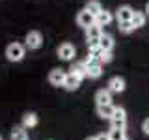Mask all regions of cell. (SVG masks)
<instances>
[{
	"label": "cell",
	"instance_id": "cell-1",
	"mask_svg": "<svg viewBox=\"0 0 149 140\" xmlns=\"http://www.w3.org/2000/svg\"><path fill=\"white\" fill-rule=\"evenodd\" d=\"M24 56H26V47H24V43L13 41V43H9L6 47V58H8V62H13V64L22 62V60H24Z\"/></svg>",
	"mask_w": 149,
	"mask_h": 140
},
{
	"label": "cell",
	"instance_id": "cell-2",
	"mask_svg": "<svg viewBox=\"0 0 149 140\" xmlns=\"http://www.w3.org/2000/svg\"><path fill=\"white\" fill-rule=\"evenodd\" d=\"M56 54H58V58L62 60V62H73L74 56H77V49H74L73 43L65 41V43H60V45H58Z\"/></svg>",
	"mask_w": 149,
	"mask_h": 140
},
{
	"label": "cell",
	"instance_id": "cell-3",
	"mask_svg": "<svg viewBox=\"0 0 149 140\" xmlns=\"http://www.w3.org/2000/svg\"><path fill=\"white\" fill-rule=\"evenodd\" d=\"M41 45H43V34L39 30H30L24 36V47L26 49L37 50V49H41Z\"/></svg>",
	"mask_w": 149,
	"mask_h": 140
},
{
	"label": "cell",
	"instance_id": "cell-4",
	"mask_svg": "<svg viewBox=\"0 0 149 140\" xmlns=\"http://www.w3.org/2000/svg\"><path fill=\"white\" fill-rule=\"evenodd\" d=\"M125 125H127V112L121 106H116L114 114L110 118V127L112 129H125Z\"/></svg>",
	"mask_w": 149,
	"mask_h": 140
},
{
	"label": "cell",
	"instance_id": "cell-5",
	"mask_svg": "<svg viewBox=\"0 0 149 140\" xmlns=\"http://www.w3.org/2000/svg\"><path fill=\"white\" fill-rule=\"evenodd\" d=\"M65 75H67V73H65L63 69H60V67L50 69V71H49V77H47V78H49V84H50V86H54V88H60V86L63 88Z\"/></svg>",
	"mask_w": 149,
	"mask_h": 140
},
{
	"label": "cell",
	"instance_id": "cell-6",
	"mask_svg": "<svg viewBox=\"0 0 149 140\" xmlns=\"http://www.w3.org/2000/svg\"><path fill=\"white\" fill-rule=\"evenodd\" d=\"M74 21H77V24L80 28H90L91 24H95V15H91L88 9H80V11L77 13V17H74Z\"/></svg>",
	"mask_w": 149,
	"mask_h": 140
},
{
	"label": "cell",
	"instance_id": "cell-7",
	"mask_svg": "<svg viewBox=\"0 0 149 140\" xmlns=\"http://www.w3.org/2000/svg\"><path fill=\"white\" fill-rule=\"evenodd\" d=\"M125 88H127V82H125L123 77H119V75H116V77H112L108 84H106V90L110 93H123Z\"/></svg>",
	"mask_w": 149,
	"mask_h": 140
},
{
	"label": "cell",
	"instance_id": "cell-8",
	"mask_svg": "<svg viewBox=\"0 0 149 140\" xmlns=\"http://www.w3.org/2000/svg\"><path fill=\"white\" fill-rule=\"evenodd\" d=\"M134 15V9L129 6V4H123V6H119L118 9H116V15L114 19L118 22H130V19H132Z\"/></svg>",
	"mask_w": 149,
	"mask_h": 140
},
{
	"label": "cell",
	"instance_id": "cell-9",
	"mask_svg": "<svg viewBox=\"0 0 149 140\" xmlns=\"http://www.w3.org/2000/svg\"><path fill=\"white\" fill-rule=\"evenodd\" d=\"M69 73H73L74 77H78L80 80H84V78H88V64L84 62V60H80V62H74L71 65V69H69Z\"/></svg>",
	"mask_w": 149,
	"mask_h": 140
},
{
	"label": "cell",
	"instance_id": "cell-10",
	"mask_svg": "<svg viewBox=\"0 0 149 140\" xmlns=\"http://www.w3.org/2000/svg\"><path fill=\"white\" fill-rule=\"evenodd\" d=\"M112 21H114V13L108 11V9H102V11H99L95 15V24L101 26V28L102 26H108Z\"/></svg>",
	"mask_w": 149,
	"mask_h": 140
},
{
	"label": "cell",
	"instance_id": "cell-11",
	"mask_svg": "<svg viewBox=\"0 0 149 140\" xmlns=\"http://www.w3.org/2000/svg\"><path fill=\"white\" fill-rule=\"evenodd\" d=\"M95 103H97V106L112 105V93L106 90V88H101V90H97V92H95Z\"/></svg>",
	"mask_w": 149,
	"mask_h": 140
},
{
	"label": "cell",
	"instance_id": "cell-12",
	"mask_svg": "<svg viewBox=\"0 0 149 140\" xmlns=\"http://www.w3.org/2000/svg\"><path fill=\"white\" fill-rule=\"evenodd\" d=\"M80 84H82V80L78 77H74L73 73H67L65 75V82H63V88L67 92H77L78 88H80Z\"/></svg>",
	"mask_w": 149,
	"mask_h": 140
},
{
	"label": "cell",
	"instance_id": "cell-13",
	"mask_svg": "<svg viewBox=\"0 0 149 140\" xmlns=\"http://www.w3.org/2000/svg\"><path fill=\"white\" fill-rule=\"evenodd\" d=\"M37 123H39V118H37L36 112H26V114L22 116L21 127H24V129H34V127H37Z\"/></svg>",
	"mask_w": 149,
	"mask_h": 140
},
{
	"label": "cell",
	"instance_id": "cell-14",
	"mask_svg": "<svg viewBox=\"0 0 149 140\" xmlns=\"http://www.w3.org/2000/svg\"><path fill=\"white\" fill-rule=\"evenodd\" d=\"M99 45H101V50H108V52H112L114 47H116V41H114V37H112L110 34H104V32H102V36L99 37Z\"/></svg>",
	"mask_w": 149,
	"mask_h": 140
},
{
	"label": "cell",
	"instance_id": "cell-15",
	"mask_svg": "<svg viewBox=\"0 0 149 140\" xmlns=\"http://www.w3.org/2000/svg\"><path fill=\"white\" fill-rule=\"evenodd\" d=\"M101 75H102V64H99V62L88 64V78L97 80V78H101Z\"/></svg>",
	"mask_w": 149,
	"mask_h": 140
},
{
	"label": "cell",
	"instance_id": "cell-16",
	"mask_svg": "<svg viewBox=\"0 0 149 140\" xmlns=\"http://www.w3.org/2000/svg\"><path fill=\"white\" fill-rule=\"evenodd\" d=\"M146 21H147L146 13H143V11H136V9H134V15H132V19H130V24L134 26V30L146 26Z\"/></svg>",
	"mask_w": 149,
	"mask_h": 140
},
{
	"label": "cell",
	"instance_id": "cell-17",
	"mask_svg": "<svg viewBox=\"0 0 149 140\" xmlns=\"http://www.w3.org/2000/svg\"><path fill=\"white\" fill-rule=\"evenodd\" d=\"M86 41H93V39H99L102 36V28L97 26V24H91L90 28H86Z\"/></svg>",
	"mask_w": 149,
	"mask_h": 140
},
{
	"label": "cell",
	"instance_id": "cell-18",
	"mask_svg": "<svg viewBox=\"0 0 149 140\" xmlns=\"http://www.w3.org/2000/svg\"><path fill=\"white\" fill-rule=\"evenodd\" d=\"M116 106L114 105H102V106H97V116L102 120H110L112 114H114Z\"/></svg>",
	"mask_w": 149,
	"mask_h": 140
},
{
	"label": "cell",
	"instance_id": "cell-19",
	"mask_svg": "<svg viewBox=\"0 0 149 140\" xmlns=\"http://www.w3.org/2000/svg\"><path fill=\"white\" fill-rule=\"evenodd\" d=\"M9 140H30V136H28V131L24 127H13Z\"/></svg>",
	"mask_w": 149,
	"mask_h": 140
},
{
	"label": "cell",
	"instance_id": "cell-20",
	"mask_svg": "<svg viewBox=\"0 0 149 140\" xmlns=\"http://www.w3.org/2000/svg\"><path fill=\"white\" fill-rule=\"evenodd\" d=\"M84 9H88V11L91 13V15H97L99 11H102V4L99 2V0H88L86 2V6H84Z\"/></svg>",
	"mask_w": 149,
	"mask_h": 140
},
{
	"label": "cell",
	"instance_id": "cell-21",
	"mask_svg": "<svg viewBox=\"0 0 149 140\" xmlns=\"http://www.w3.org/2000/svg\"><path fill=\"white\" fill-rule=\"evenodd\" d=\"M112 60H114V54L108 52V50H99V54H97V62L99 64H110Z\"/></svg>",
	"mask_w": 149,
	"mask_h": 140
},
{
	"label": "cell",
	"instance_id": "cell-22",
	"mask_svg": "<svg viewBox=\"0 0 149 140\" xmlns=\"http://www.w3.org/2000/svg\"><path fill=\"white\" fill-rule=\"evenodd\" d=\"M108 138L110 140H125L127 136H125V129H112L108 131Z\"/></svg>",
	"mask_w": 149,
	"mask_h": 140
},
{
	"label": "cell",
	"instance_id": "cell-23",
	"mask_svg": "<svg viewBox=\"0 0 149 140\" xmlns=\"http://www.w3.org/2000/svg\"><path fill=\"white\" fill-rule=\"evenodd\" d=\"M86 45H88V52H93V54H99V50H101L99 39H93V41H86Z\"/></svg>",
	"mask_w": 149,
	"mask_h": 140
},
{
	"label": "cell",
	"instance_id": "cell-24",
	"mask_svg": "<svg viewBox=\"0 0 149 140\" xmlns=\"http://www.w3.org/2000/svg\"><path fill=\"white\" fill-rule=\"evenodd\" d=\"M118 28L121 34H130V32H134V26L130 24V22H118Z\"/></svg>",
	"mask_w": 149,
	"mask_h": 140
},
{
	"label": "cell",
	"instance_id": "cell-25",
	"mask_svg": "<svg viewBox=\"0 0 149 140\" xmlns=\"http://www.w3.org/2000/svg\"><path fill=\"white\" fill-rule=\"evenodd\" d=\"M142 131H143V133H146L147 136H149V118L143 120V123H142Z\"/></svg>",
	"mask_w": 149,
	"mask_h": 140
},
{
	"label": "cell",
	"instance_id": "cell-26",
	"mask_svg": "<svg viewBox=\"0 0 149 140\" xmlns=\"http://www.w3.org/2000/svg\"><path fill=\"white\" fill-rule=\"evenodd\" d=\"M95 136H97V140H110L108 138V133H106V134L104 133H102V134H95Z\"/></svg>",
	"mask_w": 149,
	"mask_h": 140
},
{
	"label": "cell",
	"instance_id": "cell-27",
	"mask_svg": "<svg viewBox=\"0 0 149 140\" xmlns=\"http://www.w3.org/2000/svg\"><path fill=\"white\" fill-rule=\"evenodd\" d=\"M143 13H146V15H149V2L146 4V9H143Z\"/></svg>",
	"mask_w": 149,
	"mask_h": 140
},
{
	"label": "cell",
	"instance_id": "cell-28",
	"mask_svg": "<svg viewBox=\"0 0 149 140\" xmlns=\"http://www.w3.org/2000/svg\"><path fill=\"white\" fill-rule=\"evenodd\" d=\"M86 140H97V136H88Z\"/></svg>",
	"mask_w": 149,
	"mask_h": 140
},
{
	"label": "cell",
	"instance_id": "cell-29",
	"mask_svg": "<svg viewBox=\"0 0 149 140\" xmlns=\"http://www.w3.org/2000/svg\"><path fill=\"white\" fill-rule=\"evenodd\" d=\"M0 140H2V136H0Z\"/></svg>",
	"mask_w": 149,
	"mask_h": 140
},
{
	"label": "cell",
	"instance_id": "cell-30",
	"mask_svg": "<svg viewBox=\"0 0 149 140\" xmlns=\"http://www.w3.org/2000/svg\"><path fill=\"white\" fill-rule=\"evenodd\" d=\"M125 140H129V138H125Z\"/></svg>",
	"mask_w": 149,
	"mask_h": 140
}]
</instances>
